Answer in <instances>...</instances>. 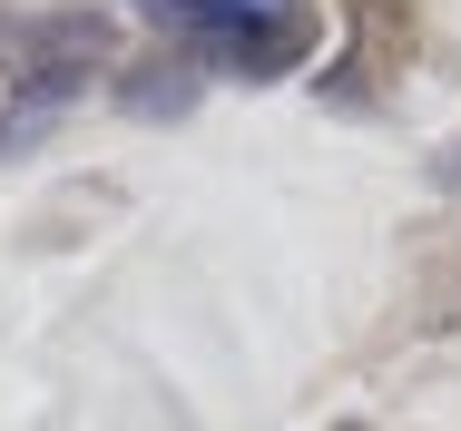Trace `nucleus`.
I'll return each instance as SVG.
<instances>
[{"instance_id":"f03ea898","label":"nucleus","mask_w":461,"mask_h":431,"mask_svg":"<svg viewBox=\"0 0 461 431\" xmlns=\"http://www.w3.org/2000/svg\"><path fill=\"white\" fill-rule=\"evenodd\" d=\"M108 59H118V30H108L98 10H0V88H10L0 148L40 138Z\"/></svg>"},{"instance_id":"f257e3e1","label":"nucleus","mask_w":461,"mask_h":431,"mask_svg":"<svg viewBox=\"0 0 461 431\" xmlns=\"http://www.w3.org/2000/svg\"><path fill=\"white\" fill-rule=\"evenodd\" d=\"M158 49H177L196 79H285L314 59V10L304 0H138Z\"/></svg>"},{"instance_id":"7ed1b4c3","label":"nucleus","mask_w":461,"mask_h":431,"mask_svg":"<svg viewBox=\"0 0 461 431\" xmlns=\"http://www.w3.org/2000/svg\"><path fill=\"white\" fill-rule=\"evenodd\" d=\"M177 98H196V69H186L177 49H158L148 69H128V108L138 118H177Z\"/></svg>"},{"instance_id":"20e7f679","label":"nucleus","mask_w":461,"mask_h":431,"mask_svg":"<svg viewBox=\"0 0 461 431\" xmlns=\"http://www.w3.org/2000/svg\"><path fill=\"white\" fill-rule=\"evenodd\" d=\"M442 176H452V186H461V148H452V157H442Z\"/></svg>"}]
</instances>
